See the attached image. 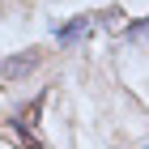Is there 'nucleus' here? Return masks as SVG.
Instances as JSON below:
<instances>
[{
  "mask_svg": "<svg viewBox=\"0 0 149 149\" xmlns=\"http://www.w3.org/2000/svg\"><path fill=\"white\" fill-rule=\"evenodd\" d=\"M145 149H149V145H145Z\"/></svg>",
  "mask_w": 149,
  "mask_h": 149,
  "instance_id": "obj_4",
  "label": "nucleus"
},
{
  "mask_svg": "<svg viewBox=\"0 0 149 149\" xmlns=\"http://www.w3.org/2000/svg\"><path fill=\"white\" fill-rule=\"evenodd\" d=\"M38 60H43V51H38V47H26L22 56H9L4 64H0V77H4V81H22L26 72L38 68Z\"/></svg>",
  "mask_w": 149,
  "mask_h": 149,
  "instance_id": "obj_1",
  "label": "nucleus"
},
{
  "mask_svg": "<svg viewBox=\"0 0 149 149\" xmlns=\"http://www.w3.org/2000/svg\"><path fill=\"white\" fill-rule=\"evenodd\" d=\"M38 111H43V98H34L26 111L13 115V128H17V132H22V141H30V145H43V136L34 132V115H38Z\"/></svg>",
  "mask_w": 149,
  "mask_h": 149,
  "instance_id": "obj_2",
  "label": "nucleus"
},
{
  "mask_svg": "<svg viewBox=\"0 0 149 149\" xmlns=\"http://www.w3.org/2000/svg\"><path fill=\"white\" fill-rule=\"evenodd\" d=\"M94 26H98V17H94V13H85V17H77V22L60 26V30H56V38H60V43H77V38H85V34H90Z\"/></svg>",
  "mask_w": 149,
  "mask_h": 149,
  "instance_id": "obj_3",
  "label": "nucleus"
}]
</instances>
